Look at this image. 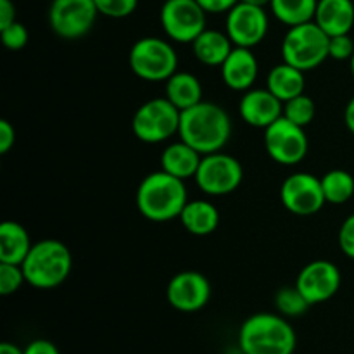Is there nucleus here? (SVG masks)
Returning a JSON list of instances; mask_svg holds the SVG:
<instances>
[{"mask_svg": "<svg viewBox=\"0 0 354 354\" xmlns=\"http://www.w3.org/2000/svg\"><path fill=\"white\" fill-rule=\"evenodd\" d=\"M296 287L311 306L325 303L337 294L341 287V272L334 263L317 259L301 270L296 279Z\"/></svg>", "mask_w": 354, "mask_h": 354, "instance_id": "4468645a", "label": "nucleus"}, {"mask_svg": "<svg viewBox=\"0 0 354 354\" xmlns=\"http://www.w3.org/2000/svg\"><path fill=\"white\" fill-rule=\"evenodd\" d=\"M296 344V332L282 315L256 313L239 330L242 354H292Z\"/></svg>", "mask_w": 354, "mask_h": 354, "instance_id": "7ed1b4c3", "label": "nucleus"}, {"mask_svg": "<svg viewBox=\"0 0 354 354\" xmlns=\"http://www.w3.org/2000/svg\"><path fill=\"white\" fill-rule=\"evenodd\" d=\"M95 6L102 16L123 19L137 10L138 0H95Z\"/></svg>", "mask_w": 354, "mask_h": 354, "instance_id": "c756f323", "label": "nucleus"}, {"mask_svg": "<svg viewBox=\"0 0 354 354\" xmlns=\"http://www.w3.org/2000/svg\"><path fill=\"white\" fill-rule=\"evenodd\" d=\"M354 54V41L349 35L330 37L328 41V57L335 61H349Z\"/></svg>", "mask_w": 354, "mask_h": 354, "instance_id": "2f4dec72", "label": "nucleus"}, {"mask_svg": "<svg viewBox=\"0 0 354 354\" xmlns=\"http://www.w3.org/2000/svg\"><path fill=\"white\" fill-rule=\"evenodd\" d=\"M97 16L95 0H52L48 7L50 30L64 40H78L88 35Z\"/></svg>", "mask_w": 354, "mask_h": 354, "instance_id": "9d476101", "label": "nucleus"}, {"mask_svg": "<svg viewBox=\"0 0 354 354\" xmlns=\"http://www.w3.org/2000/svg\"><path fill=\"white\" fill-rule=\"evenodd\" d=\"M194 178L206 196H228L242 183L244 169L237 158L218 151L203 156Z\"/></svg>", "mask_w": 354, "mask_h": 354, "instance_id": "6e6552de", "label": "nucleus"}, {"mask_svg": "<svg viewBox=\"0 0 354 354\" xmlns=\"http://www.w3.org/2000/svg\"><path fill=\"white\" fill-rule=\"evenodd\" d=\"M30 234L16 221H3L0 225V263L23 265L31 249Z\"/></svg>", "mask_w": 354, "mask_h": 354, "instance_id": "412c9836", "label": "nucleus"}, {"mask_svg": "<svg viewBox=\"0 0 354 354\" xmlns=\"http://www.w3.org/2000/svg\"><path fill=\"white\" fill-rule=\"evenodd\" d=\"M166 297L175 310L194 313L209 303L211 283L199 272H180L169 280Z\"/></svg>", "mask_w": 354, "mask_h": 354, "instance_id": "2eb2a0df", "label": "nucleus"}, {"mask_svg": "<svg viewBox=\"0 0 354 354\" xmlns=\"http://www.w3.org/2000/svg\"><path fill=\"white\" fill-rule=\"evenodd\" d=\"M266 88H268L277 99H280L282 102H287V100L304 93V88H306L304 71L287 64V62H282V64L272 68V71L268 73Z\"/></svg>", "mask_w": 354, "mask_h": 354, "instance_id": "b1692460", "label": "nucleus"}, {"mask_svg": "<svg viewBox=\"0 0 354 354\" xmlns=\"http://www.w3.org/2000/svg\"><path fill=\"white\" fill-rule=\"evenodd\" d=\"M182 111L166 97L147 100L133 114L131 130L138 140L145 144H161L178 133Z\"/></svg>", "mask_w": 354, "mask_h": 354, "instance_id": "0eeeda50", "label": "nucleus"}, {"mask_svg": "<svg viewBox=\"0 0 354 354\" xmlns=\"http://www.w3.org/2000/svg\"><path fill=\"white\" fill-rule=\"evenodd\" d=\"M315 23L328 35H349L354 26L353 0H318Z\"/></svg>", "mask_w": 354, "mask_h": 354, "instance_id": "a211bd4d", "label": "nucleus"}, {"mask_svg": "<svg viewBox=\"0 0 354 354\" xmlns=\"http://www.w3.org/2000/svg\"><path fill=\"white\" fill-rule=\"evenodd\" d=\"M207 12L197 0H165L159 12L162 31L178 44H192L206 30Z\"/></svg>", "mask_w": 354, "mask_h": 354, "instance_id": "1a4fd4ad", "label": "nucleus"}, {"mask_svg": "<svg viewBox=\"0 0 354 354\" xmlns=\"http://www.w3.org/2000/svg\"><path fill=\"white\" fill-rule=\"evenodd\" d=\"M201 3L204 10L207 14H221V12H228L232 7L237 6L241 0H197Z\"/></svg>", "mask_w": 354, "mask_h": 354, "instance_id": "f704fd0d", "label": "nucleus"}, {"mask_svg": "<svg viewBox=\"0 0 354 354\" xmlns=\"http://www.w3.org/2000/svg\"><path fill=\"white\" fill-rule=\"evenodd\" d=\"M203 154L185 144L183 140L168 145L161 154V169L180 180H189L196 176Z\"/></svg>", "mask_w": 354, "mask_h": 354, "instance_id": "6ab92c4d", "label": "nucleus"}, {"mask_svg": "<svg viewBox=\"0 0 354 354\" xmlns=\"http://www.w3.org/2000/svg\"><path fill=\"white\" fill-rule=\"evenodd\" d=\"M328 41L330 37L315 21L290 26L282 40L283 62L301 69H317L328 59Z\"/></svg>", "mask_w": 354, "mask_h": 354, "instance_id": "39448f33", "label": "nucleus"}, {"mask_svg": "<svg viewBox=\"0 0 354 354\" xmlns=\"http://www.w3.org/2000/svg\"><path fill=\"white\" fill-rule=\"evenodd\" d=\"M165 97L180 111H185L203 102V85L192 73L176 71L166 80Z\"/></svg>", "mask_w": 354, "mask_h": 354, "instance_id": "4be33fe9", "label": "nucleus"}, {"mask_svg": "<svg viewBox=\"0 0 354 354\" xmlns=\"http://www.w3.org/2000/svg\"><path fill=\"white\" fill-rule=\"evenodd\" d=\"M26 282L24 272L21 265H12V263H0V294L2 296H10L19 287Z\"/></svg>", "mask_w": 354, "mask_h": 354, "instance_id": "c85d7f7f", "label": "nucleus"}, {"mask_svg": "<svg viewBox=\"0 0 354 354\" xmlns=\"http://www.w3.org/2000/svg\"><path fill=\"white\" fill-rule=\"evenodd\" d=\"M185 180L166 171H154L145 176L137 189V207L144 218L165 223L180 218L187 199Z\"/></svg>", "mask_w": 354, "mask_h": 354, "instance_id": "f03ea898", "label": "nucleus"}, {"mask_svg": "<svg viewBox=\"0 0 354 354\" xmlns=\"http://www.w3.org/2000/svg\"><path fill=\"white\" fill-rule=\"evenodd\" d=\"M275 306L282 317L294 318L306 313L308 308H310L311 304L308 303L306 297L301 294V290L294 286V287H282V289L277 292Z\"/></svg>", "mask_w": 354, "mask_h": 354, "instance_id": "bb28decb", "label": "nucleus"}, {"mask_svg": "<svg viewBox=\"0 0 354 354\" xmlns=\"http://www.w3.org/2000/svg\"><path fill=\"white\" fill-rule=\"evenodd\" d=\"M344 123L348 127V130L354 135V97L348 102L344 111Z\"/></svg>", "mask_w": 354, "mask_h": 354, "instance_id": "4c0bfd02", "label": "nucleus"}, {"mask_svg": "<svg viewBox=\"0 0 354 354\" xmlns=\"http://www.w3.org/2000/svg\"><path fill=\"white\" fill-rule=\"evenodd\" d=\"M315 116H317V106L306 93H301V95L283 102V118L292 121L297 127L306 128L315 120Z\"/></svg>", "mask_w": 354, "mask_h": 354, "instance_id": "cd10ccee", "label": "nucleus"}, {"mask_svg": "<svg viewBox=\"0 0 354 354\" xmlns=\"http://www.w3.org/2000/svg\"><path fill=\"white\" fill-rule=\"evenodd\" d=\"M339 248L348 258L354 259V213L342 221L339 228Z\"/></svg>", "mask_w": 354, "mask_h": 354, "instance_id": "473e14b6", "label": "nucleus"}, {"mask_svg": "<svg viewBox=\"0 0 354 354\" xmlns=\"http://www.w3.org/2000/svg\"><path fill=\"white\" fill-rule=\"evenodd\" d=\"M221 68V78L228 88L235 92H248L258 78V59L251 48L234 47L225 59Z\"/></svg>", "mask_w": 354, "mask_h": 354, "instance_id": "f3484780", "label": "nucleus"}, {"mask_svg": "<svg viewBox=\"0 0 354 354\" xmlns=\"http://www.w3.org/2000/svg\"><path fill=\"white\" fill-rule=\"evenodd\" d=\"M16 144V130L7 120H0V154H7Z\"/></svg>", "mask_w": 354, "mask_h": 354, "instance_id": "72a5a7b5", "label": "nucleus"}, {"mask_svg": "<svg viewBox=\"0 0 354 354\" xmlns=\"http://www.w3.org/2000/svg\"><path fill=\"white\" fill-rule=\"evenodd\" d=\"M16 21V6L12 0H0V30Z\"/></svg>", "mask_w": 354, "mask_h": 354, "instance_id": "e433bc0d", "label": "nucleus"}, {"mask_svg": "<svg viewBox=\"0 0 354 354\" xmlns=\"http://www.w3.org/2000/svg\"><path fill=\"white\" fill-rule=\"evenodd\" d=\"M268 28L270 21L265 7L239 2L227 12L225 33L235 47H256L266 38Z\"/></svg>", "mask_w": 354, "mask_h": 354, "instance_id": "f8f14e48", "label": "nucleus"}, {"mask_svg": "<svg viewBox=\"0 0 354 354\" xmlns=\"http://www.w3.org/2000/svg\"><path fill=\"white\" fill-rule=\"evenodd\" d=\"M283 207L297 216H311L325 206V194L322 180L311 173H294L280 189Z\"/></svg>", "mask_w": 354, "mask_h": 354, "instance_id": "ddd939ff", "label": "nucleus"}, {"mask_svg": "<svg viewBox=\"0 0 354 354\" xmlns=\"http://www.w3.org/2000/svg\"><path fill=\"white\" fill-rule=\"evenodd\" d=\"M21 268L24 272V279L31 287L41 290L55 289L71 273V251L61 241L45 239L31 245Z\"/></svg>", "mask_w": 354, "mask_h": 354, "instance_id": "20e7f679", "label": "nucleus"}, {"mask_svg": "<svg viewBox=\"0 0 354 354\" xmlns=\"http://www.w3.org/2000/svg\"><path fill=\"white\" fill-rule=\"evenodd\" d=\"M24 354H61V353H59V349L55 348V344H52L50 341L37 339V341H31L30 344L24 348Z\"/></svg>", "mask_w": 354, "mask_h": 354, "instance_id": "c9c22d12", "label": "nucleus"}, {"mask_svg": "<svg viewBox=\"0 0 354 354\" xmlns=\"http://www.w3.org/2000/svg\"><path fill=\"white\" fill-rule=\"evenodd\" d=\"M241 2L251 3V6H258V7H266V6H270V2H272V0H241Z\"/></svg>", "mask_w": 354, "mask_h": 354, "instance_id": "ea45409f", "label": "nucleus"}, {"mask_svg": "<svg viewBox=\"0 0 354 354\" xmlns=\"http://www.w3.org/2000/svg\"><path fill=\"white\" fill-rule=\"evenodd\" d=\"M317 6L318 0H272L270 2L273 16L289 28L313 21Z\"/></svg>", "mask_w": 354, "mask_h": 354, "instance_id": "393cba45", "label": "nucleus"}, {"mask_svg": "<svg viewBox=\"0 0 354 354\" xmlns=\"http://www.w3.org/2000/svg\"><path fill=\"white\" fill-rule=\"evenodd\" d=\"M239 114L249 127L268 128L283 116V102L268 88H251L239 102Z\"/></svg>", "mask_w": 354, "mask_h": 354, "instance_id": "dca6fc26", "label": "nucleus"}, {"mask_svg": "<svg viewBox=\"0 0 354 354\" xmlns=\"http://www.w3.org/2000/svg\"><path fill=\"white\" fill-rule=\"evenodd\" d=\"M265 147L275 162L294 166L306 158L310 144L304 128L282 116L265 128Z\"/></svg>", "mask_w": 354, "mask_h": 354, "instance_id": "9b49d317", "label": "nucleus"}, {"mask_svg": "<svg viewBox=\"0 0 354 354\" xmlns=\"http://www.w3.org/2000/svg\"><path fill=\"white\" fill-rule=\"evenodd\" d=\"M320 180L327 203L344 204L354 196V178L346 169H332Z\"/></svg>", "mask_w": 354, "mask_h": 354, "instance_id": "a878e982", "label": "nucleus"}, {"mask_svg": "<svg viewBox=\"0 0 354 354\" xmlns=\"http://www.w3.org/2000/svg\"><path fill=\"white\" fill-rule=\"evenodd\" d=\"M180 140L206 156L218 152L228 144L232 120L227 111L214 102H199L180 114Z\"/></svg>", "mask_w": 354, "mask_h": 354, "instance_id": "f257e3e1", "label": "nucleus"}, {"mask_svg": "<svg viewBox=\"0 0 354 354\" xmlns=\"http://www.w3.org/2000/svg\"><path fill=\"white\" fill-rule=\"evenodd\" d=\"M349 68H351V75H353V78H354V54H353V57L349 59Z\"/></svg>", "mask_w": 354, "mask_h": 354, "instance_id": "a19ab883", "label": "nucleus"}, {"mask_svg": "<svg viewBox=\"0 0 354 354\" xmlns=\"http://www.w3.org/2000/svg\"><path fill=\"white\" fill-rule=\"evenodd\" d=\"M178 55L171 44L158 37H144L130 50V68L145 82H166L176 73Z\"/></svg>", "mask_w": 354, "mask_h": 354, "instance_id": "423d86ee", "label": "nucleus"}, {"mask_svg": "<svg viewBox=\"0 0 354 354\" xmlns=\"http://www.w3.org/2000/svg\"><path fill=\"white\" fill-rule=\"evenodd\" d=\"M180 221L189 234L206 237V235L213 234L220 225V213H218L216 206L207 201H189L180 214Z\"/></svg>", "mask_w": 354, "mask_h": 354, "instance_id": "aec40b11", "label": "nucleus"}, {"mask_svg": "<svg viewBox=\"0 0 354 354\" xmlns=\"http://www.w3.org/2000/svg\"><path fill=\"white\" fill-rule=\"evenodd\" d=\"M235 45L228 38L227 33L218 30H204L196 40L192 41V50L197 61L206 66H221L225 59L230 55Z\"/></svg>", "mask_w": 354, "mask_h": 354, "instance_id": "5701e85b", "label": "nucleus"}, {"mask_svg": "<svg viewBox=\"0 0 354 354\" xmlns=\"http://www.w3.org/2000/svg\"><path fill=\"white\" fill-rule=\"evenodd\" d=\"M0 38H2V44L6 45L9 50H19L30 40V33H28L26 26L21 24L19 21H14L12 24H9L7 28L0 30Z\"/></svg>", "mask_w": 354, "mask_h": 354, "instance_id": "7c9ffc66", "label": "nucleus"}, {"mask_svg": "<svg viewBox=\"0 0 354 354\" xmlns=\"http://www.w3.org/2000/svg\"><path fill=\"white\" fill-rule=\"evenodd\" d=\"M0 354H24V349H19L17 346L10 344V342H2L0 344Z\"/></svg>", "mask_w": 354, "mask_h": 354, "instance_id": "58836bf2", "label": "nucleus"}]
</instances>
